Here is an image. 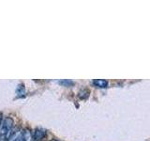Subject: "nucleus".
I'll use <instances>...</instances> for the list:
<instances>
[{"label":"nucleus","instance_id":"f257e3e1","mask_svg":"<svg viewBox=\"0 0 150 141\" xmlns=\"http://www.w3.org/2000/svg\"><path fill=\"white\" fill-rule=\"evenodd\" d=\"M13 132V120L11 118H5V119H3L1 126H0V135L8 139V137L11 135Z\"/></svg>","mask_w":150,"mask_h":141},{"label":"nucleus","instance_id":"f03ea898","mask_svg":"<svg viewBox=\"0 0 150 141\" xmlns=\"http://www.w3.org/2000/svg\"><path fill=\"white\" fill-rule=\"evenodd\" d=\"M8 141H25L23 139V132L22 130H16L14 131L9 136Z\"/></svg>","mask_w":150,"mask_h":141},{"label":"nucleus","instance_id":"7ed1b4c3","mask_svg":"<svg viewBox=\"0 0 150 141\" xmlns=\"http://www.w3.org/2000/svg\"><path fill=\"white\" fill-rule=\"evenodd\" d=\"M46 135V131L43 129H37L34 133V135H33V138L35 140H40L42 137H44V135Z\"/></svg>","mask_w":150,"mask_h":141},{"label":"nucleus","instance_id":"20e7f679","mask_svg":"<svg viewBox=\"0 0 150 141\" xmlns=\"http://www.w3.org/2000/svg\"><path fill=\"white\" fill-rule=\"evenodd\" d=\"M93 84L98 88H106L108 86V81L104 79H96L93 81Z\"/></svg>","mask_w":150,"mask_h":141},{"label":"nucleus","instance_id":"39448f33","mask_svg":"<svg viewBox=\"0 0 150 141\" xmlns=\"http://www.w3.org/2000/svg\"><path fill=\"white\" fill-rule=\"evenodd\" d=\"M23 139L25 141H33V136L29 130H23Z\"/></svg>","mask_w":150,"mask_h":141},{"label":"nucleus","instance_id":"423d86ee","mask_svg":"<svg viewBox=\"0 0 150 141\" xmlns=\"http://www.w3.org/2000/svg\"><path fill=\"white\" fill-rule=\"evenodd\" d=\"M60 83L61 84H64V85H66V84H69V85L70 84H73L71 81H60Z\"/></svg>","mask_w":150,"mask_h":141},{"label":"nucleus","instance_id":"0eeeda50","mask_svg":"<svg viewBox=\"0 0 150 141\" xmlns=\"http://www.w3.org/2000/svg\"><path fill=\"white\" fill-rule=\"evenodd\" d=\"M0 141H8V139L6 137H4V136L0 135Z\"/></svg>","mask_w":150,"mask_h":141},{"label":"nucleus","instance_id":"6e6552de","mask_svg":"<svg viewBox=\"0 0 150 141\" xmlns=\"http://www.w3.org/2000/svg\"><path fill=\"white\" fill-rule=\"evenodd\" d=\"M2 120H3V115L0 113V126H1V123H2Z\"/></svg>","mask_w":150,"mask_h":141},{"label":"nucleus","instance_id":"1a4fd4ad","mask_svg":"<svg viewBox=\"0 0 150 141\" xmlns=\"http://www.w3.org/2000/svg\"><path fill=\"white\" fill-rule=\"evenodd\" d=\"M52 141H56V140H55V139H53V140H52Z\"/></svg>","mask_w":150,"mask_h":141}]
</instances>
